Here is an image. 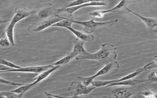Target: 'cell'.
<instances>
[{"label":"cell","instance_id":"d4e9b609","mask_svg":"<svg viewBox=\"0 0 157 98\" xmlns=\"http://www.w3.org/2000/svg\"><path fill=\"white\" fill-rule=\"evenodd\" d=\"M85 85L88 86L94 80L91 76L88 77H78Z\"/></svg>","mask_w":157,"mask_h":98},{"label":"cell","instance_id":"2e32d148","mask_svg":"<svg viewBox=\"0 0 157 98\" xmlns=\"http://www.w3.org/2000/svg\"><path fill=\"white\" fill-rule=\"evenodd\" d=\"M153 62H151L144 66L143 68L138 69L134 72L130 74L119 79H117L116 82L131 79L143 72L147 66L150 65Z\"/></svg>","mask_w":157,"mask_h":98},{"label":"cell","instance_id":"ba28073f","mask_svg":"<svg viewBox=\"0 0 157 98\" xmlns=\"http://www.w3.org/2000/svg\"><path fill=\"white\" fill-rule=\"evenodd\" d=\"M54 66L52 64L42 66H34L22 67L18 69H13L8 71L17 72H29L36 74H40L52 67Z\"/></svg>","mask_w":157,"mask_h":98},{"label":"cell","instance_id":"ac0fdd59","mask_svg":"<svg viewBox=\"0 0 157 98\" xmlns=\"http://www.w3.org/2000/svg\"><path fill=\"white\" fill-rule=\"evenodd\" d=\"M34 86L32 83L28 84H25L24 85L21 86L19 88L10 91L18 94L23 95L26 92Z\"/></svg>","mask_w":157,"mask_h":98},{"label":"cell","instance_id":"7c38bea8","mask_svg":"<svg viewBox=\"0 0 157 98\" xmlns=\"http://www.w3.org/2000/svg\"><path fill=\"white\" fill-rule=\"evenodd\" d=\"M85 42L77 38L73 42V47L72 51L75 52L78 55H86L90 53L87 52L84 47Z\"/></svg>","mask_w":157,"mask_h":98},{"label":"cell","instance_id":"9a60e30c","mask_svg":"<svg viewBox=\"0 0 157 98\" xmlns=\"http://www.w3.org/2000/svg\"><path fill=\"white\" fill-rule=\"evenodd\" d=\"M78 55L73 51L68 53L65 56L52 64L54 66H61L66 65L68 63L73 59L75 58Z\"/></svg>","mask_w":157,"mask_h":98},{"label":"cell","instance_id":"8992f818","mask_svg":"<svg viewBox=\"0 0 157 98\" xmlns=\"http://www.w3.org/2000/svg\"><path fill=\"white\" fill-rule=\"evenodd\" d=\"M128 2L129 1L127 0H121L116 6L112 8L108 9L94 11L89 13V14L94 18L101 17L107 13L115 12L116 10L120 9H126L127 7V5L129 3Z\"/></svg>","mask_w":157,"mask_h":98},{"label":"cell","instance_id":"6da1fadb","mask_svg":"<svg viewBox=\"0 0 157 98\" xmlns=\"http://www.w3.org/2000/svg\"><path fill=\"white\" fill-rule=\"evenodd\" d=\"M117 56V48L113 44L105 43L102 44L99 50L96 52L86 55H78L77 60L90 59L96 60L105 65L115 61Z\"/></svg>","mask_w":157,"mask_h":98},{"label":"cell","instance_id":"f1b7e54d","mask_svg":"<svg viewBox=\"0 0 157 98\" xmlns=\"http://www.w3.org/2000/svg\"><path fill=\"white\" fill-rule=\"evenodd\" d=\"M157 72L154 71L151 73L148 76V78L151 81L157 83Z\"/></svg>","mask_w":157,"mask_h":98},{"label":"cell","instance_id":"7a4b0ae2","mask_svg":"<svg viewBox=\"0 0 157 98\" xmlns=\"http://www.w3.org/2000/svg\"><path fill=\"white\" fill-rule=\"evenodd\" d=\"M94 17H93L90 20L80 21L69 18L72 23H75L83 26V31L88 33L93 32L96 29L100 27H110L118 21V20L116 19L108 21L97 22L94 21Z\"/></svg>","mask_w":157,"mask_h":98},{"label":"cell","instance_id":"52a82bcc","mask_svg":"<svg viewBox=\"0 0 157 98\" xmlns=\"http://www.w3.org/2000/svg\"><path fill=\"white\" fill-rule=\"evenodd\" d=\"M120 68L119 65L117 61H114L108 64L98 71L94 75L91 76L93 79L96 77L107 74H115L118 72Z\"/></svg>","mask_w":157,"mask_h":98},{"label":"cell","instance_id":"d6a6232c","mask_svg":"<svg viewBox=\"0 0 157 98\" xmlns=\"http://www.w3.org/2000/svg\"><path fill=\"white\" fill-rule=\"evenodd\" d=\"M156 44H157V42H156Z\"/></svg>","mask_w":157,"mask_h":98},{"label":"cell","instance_id":"3957f363","mask_svg":"<svg viewBox=\"0 0 157 98\" xmlns=\"http://www.w3.org/2000/svg\"><path fill=\"white\" fill-rule=\"evenodd\" d=\"M96 87L93 85L86 86L84 85L78 77L72 82L67 90L71 92L72 95L71 97H78L79 95L87 94Z\"/></svg>","mask_w":157,"mask_h":98},{"label":"cell","instance_id":"836d02e7","mask_svg":"<svg viewBox=\"0 0 157 98\" xmlns=\"http://www.w3.org/2000/svg\"><path fill=\"white\" fill-rule=\"evenodd\" d=\"M156 72H157V71Z\"/></svg>","mask_w":157,"mask_h":98},{"label":"cell","instance_id":"5b68a950","mask_svg":"<svg viewBox=\"0 0 157 98\" xmlns=\"http://www.w3.org/2000/svg\"><path fill=\"white\" fill-rule=\"evenodd\" d=\"M108 3L105 1L90 0V2L75 6L65 9L60 8L56 9L57 13H65L72 16V14L79 9L89 6H102L107 5Z\"/></svg>","mask_w":157,"mask_h":98},{"label":"cell","instance_id":"ffe728a7","mask_svg":"<svg viewBox=\"0 0 157 98\" xmlns=\"http://www.w3.org/2000/svg\"><path fill=\"white\" fill-rule=\"evenodd\" d=\"M64 19L53 24L52 26L63 27L66 28L71 26L72 23L69 18L63 17Z\"/></svg>","mask_w":157,"mask_h":98},{"label":"cell","instance_id":"8fae6325","mask_svg":"<svg viewBox=\"0 0 157 98\" xmlns=\"http://www.w3.org/2000/svg\"><path fill=\"white\" fill-rule=\"evenodd\" d=\"M126 10L132 13L140 18L145 23L147 26L151 29H153L156 28L157 26V19L143 16L132 11L127 7L126 8Z\"/></svg>","mask_w":157,"mask_h":98},{"label":"cell","instance_id":"484cf974","mask_svg":"<svg viewBox=\"0 0 157 98\" xmlns=\"http://www.w3.org/2000/svg\"><path fill=\"white\" fill-rule=\"evenodd\" d=\"M0 46L3 48H8L11 44L7 38L1 39L0 40Z\"/></svg>","mask_w":157,"mask_h":98},{"label":"cell","instance_id":"f546056e","mask_svg":"<svg viewBox=\"0 0 157 98\" xmlns=\"http://www.w3.org/2000/svg\"><path fill=\"white\" fill-rule=\"evenodd\" d=\"M13 68L9 66L0 64V72H8V71L13 69Z\"/></svg>","mask_w":157,"mask_h":98},{"label":"cell","instance_id":"5bb4252c","mask_svg":"<svg viewBox=\"0 0 157 98\" xmlns=\"http://www.w3.org/2000/svg\"><path fill=\"white\" fill-rule=\"evenodd\" d=\"M60 66H54L53 67L44 71L33 79L35 80L32 83L35 85L36 84L43 80L47 77L51 73L60 67Z\"/></svg>","mask_w":157,"mask_h":98},{"label":"cell","instance_id":"e0dca14e","mask_svg":"<svg viewBox=\"0 0 157 98\" xmlns=\"http://www.w3.org/2000/svg\"><path fill=\"white\" fill-rule=\"evenodd\" d=\"M14 26L15 25L10 23L5 32L11 46H14L15 45L13 39V29Z\"/></svg>","mask_w":157,"mask_h":98},{"label":"cell","instance_id":"30bf717a","mask_svg":"<svg viewBox=\"0 0 157 98\" xmlns=\"http://www.w3.org/2000/svg\"><path fill=\"white\" fill-rule=\"evenodd\" d=\"M15 14L12 17L10 23L14 25L18 21L28 17L32 12L26 8L22 7H18L15 9Z\"/></svg>","mask_w":157,"mask_h":98},{"label":"cell","instance_id":"277c9868","mask_svg":"<svg viewBox=\"0 0 157 98\" xmlns=\"http://www.w3.org/2000/svg\"><path fill=\"white\" fill-rule=\"evenodd\" d=\"M56 16L57 17L55 18L34 23L29 26L27 30L31 33H39L48 27L52 26L55 23L64 19L63 17L58 15H56Z\"/></svg>","mask_w":157,"mask_h":98},{"label":"cell","instance_id":"83f0119b","mask_svg":"<svg viewBox=\"0 0 157 98\" xmlns=\"http://www.w3.org/2000/svg\"><path fill=\"white\" fill-rule=\"evenodd\" d=\"M142 94L148 98H156V94L149 90H145L142 93Z\"/></svg>","mask_w":157,"mask_h":98},{"label":"cell","instance_id":"4fadbf2b","mask_svg":"<svg viewBox=\"0 0 157 98\" xmlns=\"http://www.w3.org/2000/svg\"><path fill=\"white\" fill-rule=\"evenodd\" d=\"M72 32L77 38L85 42H91L94 40L93 35H87L82 32L74 29L71 26L67 28Z\"/></svg>","mask_w":157,"mask_h":98},{"label":"cell","instance_id":"7402d4cb","mask_svg":"<svg viewBox=\"0 0 157 98\" xmlns=\"http://www.w3.org/2000/svg\"><path fill=\"white\" fill-rule=\"evenodd\" d=\"M90 1V0H79L74 1L65 4L60 8L62 9H65L72 7L89 2Z\"/></svg>","mask_w":157,"mask_h":98},{"label":"cell","instance_id":"1f68e13d","mask_svg":"<svg viewBox=\"0 0 157 98\" xmlns=\"http://www.w3.org/2000/svg\"><path fill=\"white\" fill-rule=\"evenodd\" d=\"M156 98H157V93L156 94Z\"/></svg>","mask_w":157,"mask_h":98},{"label":"cell","instance_id":"4dcf8cb0","mask_svg":"<svg viewBox=\"0 0 157 98\" xmlns=\"http://www.w3.org/2000/svg\"><path fill=\"white\" fill-rule=\"evenodd\" d=\"M155 62L157 64V57H155Z\"/></svg>","mask_w":157,"mask_h":98},{"label":"cell","instance_id":"d6986e66","mask_svg":"<svg viewBox=\"0 0 157 98\" xmlns=\"http://www.w3.org/2000/svg\"><path fill=\"white\" fill-rule=\"evenodd\" d=\"M117 79L108 81H94L93 80L91 84L96 87H100L106 86L109 85L116 81Z\"/></svg>","mask_w":157,"mask_h":98},{"label":"cell","instance_id":"cb8c5ba5","mask_svg":"<svg viewBox=\"0 0 157 98\" xmlns=\"http://www.w3.org/2000/svg\"><path fill=\"white\" fill-rule=\"evenodd\" d=\"M0 64L11 67L13 69H18L21 67L3 59H0Z\"/></svg>","mask_w":157,"mask_h":98},{"label":"cell","instance_id":"4316f807","mask_svg":"<svg viewBox=\"0 0 157 98\" xmlns=\"http://www.w3.org/2000/svg\"><path fill=\"white\" fill-rule=\"evenodd\" d=\"M0 83L1 84L13 86H21L25 85L19 83L14 82L10 81H7L1 77H0Z\"/></svg>","mask_w":157,"mask_h":98},{"label":"cell","instance_id":"603a6c76","mask_svg":"<svg viewBox=\"0 0 157 98\" xmlns=\"http://www.w3.org/2000/svg\"><path fill=\"white\" fill-rule=\"evenodd\" d=\"M135 85V82L131 79L121 81L117 82L112 83L108 85L105 86V87H108L116 85Z\"/></svg>","mask_w":157,"mask_h":98},{"label":"cell","instance_id":"44dd1931","mask_svg":"<svg viewBox=\"0 0 157 98\" xmlns=\"http://www.w3.org/2000/svg\"><path fill=\"white\" fill-rule=\"evenodd\" d=\"M23 94H18L15 93L10 92H0V97L5 98H21Z\"/></svg>","mask_w":157,"mask_h":98},{"label":"cell","instance_id":"9c48e42d","mask_svg":"<svg viewBox=\"0 0 157 98\" xmlns=\"http://www.w3.org/2000/svg\"><path fill=\"white\" fill-rule=\"evenodd\" d=\"M54 5L49 3L42 5V7L37 12V17L39 19H45L56 12Z\"/></svg>","mask_w":157,"mask_h":98}]
</instances>
